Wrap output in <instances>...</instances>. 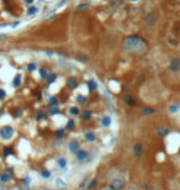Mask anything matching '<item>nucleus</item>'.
Wrapping results in <instances>:
<instances>
[{"mask_svg":"<svg viewBox=\"0 0 180 190\" xmlns=\"http://www.w3.org/2000/svg\"><path fill=\"white\" fill-rule=\"evenodd\" d=\"M125 46L132 52H142L146 50L147 43L143 38H141L138 36H128L125 41Z\"/></svg>","mask_w":180,"mask_h":190,"instance_id":"1","label":"nucleus"},{"mask_svg":"<svg viewBox=\"0 0 180 190\" xmlns=\"http://www.w3.org/2000/svg\"><path fill=\"white\" fill-rule=\"evenodd\" d=\"M75 158H77L78 162L80 163H86V162H89L90 158H91V153L88 151H85V149H79L77 153H75Z\"/></svg>","mask_w":180,"mask_h":190,"instance_id":"2","label":"nucleus"},{"mask_svg":"<svg viewBox=\"0 0 180 190\" xmlns=\"http://www.w3.org/2000/svg\"><path fill=\"white\" fill-rule=\"evenodd\" d=\"M125 186V182L121 178H115L112 179L109 184V190H122Z\"/></svg>","mask_w":180,"mask_h":190,"instance_id":"3","label":"nucleus"},{"mask_svg":"<svg viewBox=\"0 0 180 190\" xmlns=\"http://www.w3.org/2000/svg\"><path fill=\"white\" fill-rule=\"evenodd\" d=\"M14 136V128L11 126H4L0 128V137L3 139H10Z\"/></svg>","mask_w":180,"mask_h":190,"instance_id":"4","label":"nucleus"},{"mask_svg":"<svg viewBox=\"0 0 180 190\" xmlns=\"http://www.w3.org/2000/svg\"><path fill=\"white\" fill-rule=\"evenodd\" d=\"M132 151H133L134 157L139 158V157H142V156H143V153H144V144H143V143H141V142L136 143V144L133 146Z\"/></svg>","mask_w":180,"mask_h":190,"instance_id":"5","label":"nucleus"},{"mask_svg":"<svg viewBox=\"0 0 180 190\" xmlns=\"http://www.w3.org/2000/svg\"><path fill=\"white\" fill-rule=\"evenodd\" d=\"M68 148H69V151L72 152L73 154H75V153H77V152L80 149V144L77 142V141H74V139H73V141H70V142H69Z\"/></svg>","mask_w":180,"mask_h":190,"instance_id":"6","label":"nucleus"},{"mask_svg":"<svg viewBox=\"0 0 180 190\" xmlns=\"http://www.w3.org/2000/svg\"><path fill=\"white\" fill-rule=\"evenodd\" d=\"M170 69L173 72H179L180 70V59L179 58H173L170 61Z\"/></svg>","mask_w":180,"mask_h":190,"instance_id":"7","label":"nucleus"},{"mask_svg":"<svg viewBox=\"0 0 180 190\" xmlns=\"http://www.w3.org/2000/svg\"><path fill=\"white\" fill-rule=\"evenodd\" d=\"M67 85H68V88L69 89H75L78 86V80H77V78H69V80H68V83H67Z\"/></svg>","mask_w":180,"mask_h":190,"instance_id":"8","label":"nucleus"},{"mask_svg":"<svg viewBox=\"0 0 180 190\" xmlns=\"http://www.w3.org/2000/svg\"><path fill=\"white\" fill-rule=\"evenodd\" d=\"M125 101L127 102V105H128V106H136V105H137L136 100H134L131 95H125Z\"/></svg>","mask_w":180,"mask_h":190,"instance_id":"9","label":"nucleus"},{"mask_svg":"<svg viewBox=\"0 0 180 190\" xmlns=\"http://www.w3.org/2000/svg\"><path fill=\"white\" fill-rule=\"evenodd\" d=\"M84 137H85L86 141H89V142H94V141L96 139V136H95L94 132H86L84 135Z\"/></svg>","mask_w":180,"mask_h":190,"instance_id":"10","label":"nucleus"},{"mask_svg":"<svg viewBox=\"0 0 180 190\" xmlns=\"http://www.w3.org/2000/svg\"><path fill=\"white\" fill-rule=\"evenodd\" d=\"M57 163H58V167L62 168V169H65V168H67V159H65L64 157H61V158L57 160Z\"/></svg>","mask_w":180,"mask_h":190,"instance_id":"11","label":"nucleus"},{"mask_svg":"<svg viewBox=\"0 0 180 190\" xmlns=\"http://www.w3.org/2000/svg\"><path fill=\"white\" fill-rule=\"evenodd\" d=\"M101 125H102V126H105V127L110 126V125H111V118L109 116H104L101 118Z\"/></svg>","mask_w":180,"mask_h":190,"instance_id":"12","label":"nucleus"},{"mask_svg":"<svg viewBox=\"0 0 180 190\" xmlns=\"http://www.w3.org/2000/svg\"><path fill=\"white\" fill-rule=\"evenodd\" d=\"M69 114H70V115H73V116H77V115H79V114H80L79 107H77V106L70 107V109H69Z\"/></svg>","mask_w":180,"mask_h":190,"instance_id":"13","label":"nucleus"},{"mask_svg":"<svg viewBox=\"0 0 180 190\" xmlns=\"http://www.w3.org/2000/svg\"><path fill=\"white\" fill-rule=\"evenodd\" d=\"M13 84H14V86H15V88H17V86H20V84H21V75H20V74H17V75H16V77L14 78Z\"/></svg>","mask_w":180,"mask_h":190,"instance_id":"14","label":"nucleus"},{"mask_svg":"<svg viewBox=\"0 0 180 190\" xmlns=\"http://www.w3.org/2000/svg\"><path fill=\"white\" fill-rule=\"evenodd\" d=\"M97 186V179H92V180H90L89 185H88V189L91 190V189H95Z\"/></svg>","mask_w":180,"mask_h":190,"instance_id":"15","label":"nucleus"},{"mask_svg":"<svg viewBox=\"0 0 180 190\" xmlns=\"http://www.w3.org/2000/svg\"><path fill=\"white\" fill-rule=\"evenodd\" d=\"M158 135L159 136H167V135H169V130L165 128V127H163V128H160L159 131H158Z\"/></svg>","mask_w":180,"mask_h":190,"instance_id":"16","label":"nucleus"},{"mask_svg":"<svg viewBox=\"0 0 180 190\" xmlns=\"http://www.w3.org/2000/svg\"><path fill=\"white\" fill-rule=\"evenodd\" d=\"M88 84H89V88H90L91 90H96L97 85H96V81H95V80H92V79H91V80H89V83H88Z\"/></svg>","mask_w":180,"mask_h":190,"instance_id":"17","label":"nucleus"},{"mask_svg":"<svg viewBox=\"0 0 180 190\" xmlns=\"http://www.w3.org/2000/svg\"><path fill=\"white\" fill-rule=\"evenodd\" d=\"M81 117H83L84 120H90V118L92 117V115H91V112H89V111H84L83 115H81Z\"/></svg>","mask_w":180,"mask_h":190,"instance_id":"18","label":"nucleus"},{"mask_svg":"<svg viewBox=\"0 0 180 190\" xmlns=\"http://www.w3.org/2000/svg\"><path fill=\"white\" fill-rule=\"evenodd\" d=\"M56 133H57V137H58V138H64V137H65V132H64V130H63V128L58 130V131H57Z\"/></svg>","mask_w":180,"mask_h":190,"instance_id":"19","label":"nucleus"},{"mask_svg":"<svg viewBox=\"0 0 180 190\" xmlns=\"http://www.w3.org/2000/svg\"><path fill=\"white\" fill-rule=\"evenodd\" d=\"M56 78H57V75L54 74V73H53V74H50V75H48V77H47V81H48V83L51 84V83H53V81L56 80Z\"/></svg>","mask_w":180,"mask_h":190,"instance_id":"20","label":"nucleus"},{"mask_svg":"<svg viewBox=\"0 0 180 190\" xmlns=\"http://www.w3.org/2000/svg\"><path fill=\"white\" fill-rule=\"evenodd\" d=\"M74 125H75V122L73 120H69L67 122V126H65V128H67V130H72V128H74Z\"/></svg>","mask_w":180,"mask_h":190,"instance_id":"21","label":"nucleus"},{"mask_svg":"<svg viewBox=\"0 0 180 190\" xmlns=\"http://www.w3.org/2000/svg\"><path fill=\"white\" fill-rule=\"evenodd\" d=\"M180 109V106L179 105H172L170 107H169V111H170L172 114H174V112H176L178 110Z\"/></svg>","mask_w":180,"mask_h":190,"instance_id":"22","label":"nucleus"},{"mask_svg":"<svg viewBox=\"0 0 180 190\" xmlns=\"http://www.w3.org/2000/svg\"><path fill=\"white\" fill-rule=\"evenodd\" d=\"M9 154H13V148L11 147H5L4 148V156H9Z\"/></svg>","mask_w":180,"mask_h":190,"instance_id":"23","label":"nucleus"},{"mask_svg":"<svg viewBox=\"0 0 180 190\" xmlns=\"http://www.w3.org/2000/svg\"><path fill=\"white\" fill-rule=\"evenodd\" d=\"M41 175H42V178L48 179V178L51 177V172H48V170H43V172L41 173Z\"/></svg>","mask_w":180,"mask_h":190,"instance_id":"24","label":"nucleus"},{"mask_svg":"<svg viewBox=\"0 0 180 190\" xmlns=\"http://www.w3.org/2000/svg\"><path fill=\"white\" fill-rule=\"evenodd\" d=\"M154 112H155L154 109H144V110H143L144 115H151V114H154Z\"/></svg>","mask_w":180,"mask_h":190,"instance_id":"25","label":"nucleus"},{"mask_svg":"<svg viewBox=\"0 0 180 190\" xmlns=\"http://www.w3.org/2000/svg\"><path fill=\"white\" fill-rule=\"evenodd\" d=\"M0 179H1V182L6 183V182H9L10 177H9V174H1V175H0Z\"/></svg>","mask_w":180,"mask_h":190,"instance_id":"26","label":"nucleus"},{"mask_svg":"<svg viewBox=\"0 0 180 190\" xmlns=\"http://www.w3.org/2000/svg\"><path fill=\"white\" fill-rule=\"evenodd\" d=\"M56 183H57V186H58V188H64V186H65V183L62 182L61 179H57Z\"/></svg>","mask_w":180,"mask_h":190,"instance_id":"27","label":"nucleus"},{"mask_svg":"<svg viewBox=\"0 0 180 190\" xmlns=\"http://www.w3.org/2000/svg\"><path fill=\"white\" fill-rule=\"evenodd\" d=\"M46 117V114L43 111H37V118H45Z\"/></svg>","mask_w":180,"mask_h":190,"instance_id":"28","label":"nucleus"},{"mask_svg":"<svg viewBox=\"0 0 180 190\" xmlns=\"http://www.w3.org/2000/svg\"><path fill=\"white\" fill-rule=\"evenodd\" d=\"M37 67H36V64L35 63H31V64H29V66H27V69L30 70V72H32V70H35Z\"/></svg>","mask_w":180,"mask_h":190,"instance_id":"29","label":"nucleus"},{"mask_svg":"<svg viewBox=\"0 0 180 190\" xmlns=\"http://www.w3.org/2000/svg\"><path fill=\"white\" fill-rule=\"evenodd\" d=\"M35 13H37V8H30L29 9V15H32V14H35Z\"/></svg>","mask_w":180,"mask_h":190,"instance_id":"30","label":"nucleus"},{"mask_svg":"<svg viewBox=\"0 0 180 190\" xmlns=\"http://www.w3.org/2000/svg\"><path fill=\"white\" fill-rule=\"evenodd\" d=\"M5 96H6V93H5V90L0 89V99H5Z\"/></svg>","mask_w":180,"mask_h":190,"instance_id":"31","label":"nucleus"},{"mask_svg":"<svg viewBox=\"0 0 180 190\" xmlns=\"http://www.w3.org/2000/svg\"><path fill=\"white\" fill-rule=\"evenodd\" d=\"M57 112H59V109L57 107V105L54 106V107H52L51 109V114H57Z\"/></svg>","mask_w":180,"mask_h":190,"instance_id":"32","label":"nucleus"},{"mask_svg":"<svg viewBox=\"0 0 180 190\" xmlns=\"http://www.w3.org/2000/svg\"><path fill=\"white\" fill-rule=\"evenodd\" d=\"M41 77L46 78L47 77V69H41Z\"/></svg>","mask_w":180,"mask_h":190,"instance_id":"33","label":"nucleus"},{"mask_svg":"<svg viewBox=\"0 0 180 190\" xmlns=\"http://www.w3.org/2000/svg\"><path fill=\"white\" fill-rule=\"evenodd\" d=\"M78 101H79V102H84V101H85V97L79 96V97H78Z\"/></svg>","mask_w":180,"mask_h":190,"instance_id":"34","label":"nucleus"},{"mask_svg":"<svg viewBox=\"0 0 180 190\" xmlns=\"http://www.w3.org/2000/svg\"><path fill=\"white\" fill-rule=\"evenodd\" d=\"M126 190H138L137 188H136V186H128Z\"/></svg>","mask_w":180,"mask_h":190,"instance_id":"35","label":"nucleus"},{"mask_svg":"<svg viewBox=\"0 0 180 190\" xmlns=\"http://www.w3.org/2000/svg\"><path fill=\"white\" fill-rule=\"evenodd\" d=\"M32 1H33V0H26V3H27V4H31Z\"/></svg>","mask_w":180,"mask_h":190,"instance_id":"36","label":"nucleus"},{"mask_svg":"<svg viewBox=\"0 0 180 190\" xmlns=\"http://www.w3.org/2000/svg\"><path fill=\"white\" fill-rule=\"evenodd\" d=\"M5 36H6V35H0V38H4Z\"/></svg>","mask_w":180,"mask_h":190,"instance_id":"37","label":"nucleus"}]
</instances>
